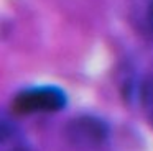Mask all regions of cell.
Here are the masks:
<instances>
[{
  "label": "cell",
  "mask_w": 153,
  "mask_h": 151,
  "mask_svg": "<svg viewBox=\"0 0 153 151\" xmlns=\"http://www.w3.org/2000/svg\"><path fill=\"white\" fill-rule=\"evenodd\" d=\"M66 105V94L54 85L30 87L15 95L12 110L18 115L59 112Z\"/></svg>",
  "instance_id": "6da1fadb"
},
{
  "label": "cell",
  "mask_w": 153,
  "mask_h": 151,
  "mask_svg": "<svg viewBox=\"0 0 153 151\" xmlns=\"http://www.w3.org/2000/svg\"><path fill=\"white\" fill-rule=\"evenodd\" d=\"M150 23H152V28H153V12H152V15H150Z\"/></svg>",
  "instance_id": "7a4b0ae2"
}]
</instances>
